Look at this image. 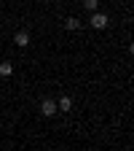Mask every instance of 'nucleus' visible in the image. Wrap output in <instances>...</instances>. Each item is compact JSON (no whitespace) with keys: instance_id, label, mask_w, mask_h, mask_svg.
I'll use <instances>...</instances> for the list:
<instances>
[{"instance_id":"nucleus-1","label":"nucleus","mask_w":134,"mask_h":151,"mask_svg":"<svg viewBox=\"0 0 134 151\" xmlns=\"http://www.w3.org/2000/svg\"><path fill=\"white\" fill-rule=\"evenodd\" d=\"M89 22H91V27H94V30H105V27L110 24V16H107V14H102V11H94Z\"/></svg>"},{"instance_id":"nucleus-2","label":"nucleus","mask_w":134,"mask_h":151,"mask_svg":"<svg viewBox=\"0 0 134 151\" xmlns=\"http://www.w3.org/2000/svg\"><path fill=\"white\" fill-rule=\"evenodd\" d=\"M13 43H16L19 49H24V46H30V32H27V30H22V32H16V35H13Z\"/></svg>"},{"instance_id":"nucleus-3","label":"nucleus","mask_w":134,"mask_h":151,"mask_svg":"<svg viewBox=\"0 0 134 151\" xmlns=\"http://www.w3.org/2000/svg\"><path fill=\"white\" fill-rule=\"evenodd\" d=\"M40 113H43V116H54V113H56V103L54 100H43L40 103Z\"/></svg>"},{"instance_id":"nucleus-4","label":"nucleus","mask_w":134,"mask_h":151,"mask_svg":"<svg viewBox=\"0 0 134 151\" xmlns=\"http://www.w3.org/2000/svg\"><path fill=\"white\" fill-rule=\"evenodd\" d=\"M56 111H65V113L72 111V100L67 97V94H65V97H59V103H56Z\"/></svg>"},{"instance_id":"nucleus-5","label":"nucleus","mask_w":134,"mask_h":151,"mask_svg":"<svg viewBox=\"0 0 134 151\" xmlns=\"http://www.w3.org/2000/svg\"><path fill=\"white\" fill-rule=\"evenodd\" d=\"M11 73H13V65L11 62H3V65H0V76H3V78H8Z\"/></svg>"},{"instance_id":"nucleus-6","label":"nucleus","mask_w":134,"mask_h":151,"mask_svg":"<svg viewBox=\"0 0 134 151\" xmlns=\"http://www.w3.org/2000/svg\"><path fill=\"white\" fill-rule=\"evenodd\" d=\"M65 27H67V30H78V27H81V22H78L75 16H70L67 22H65Z\"/></svg>"},{"instance_id":"nucleus-7","label":"nucleus","mask_w":134,"mask_h":151,"mask_svg":"<svg viewBox=\"0 0 134 151\" xmlns=\"http://www.w3.org/2000/svg\"><path fill=\"white\" fill-rule=\"evenodd\" d=\"M83 6H86V8H89V11L94 14V11L99 8V0H83Z\"/></svg>"}]
</instances>
